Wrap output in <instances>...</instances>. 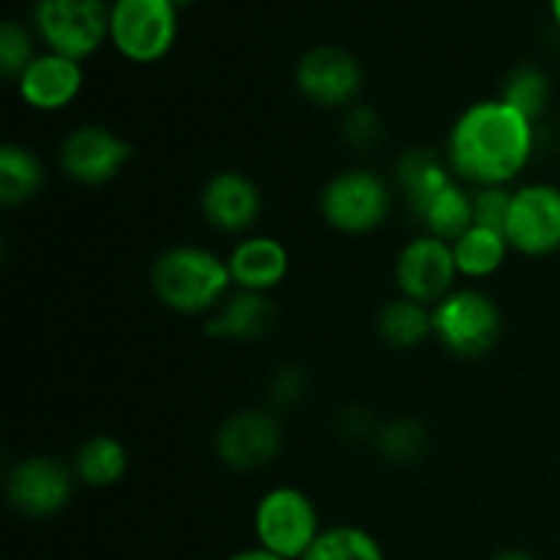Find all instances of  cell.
Segmentation results:
<instances>
[{
  "mask_svg": "<svg viewBox=\"0 0 560 560\" xmlns=\"http://www.w3.org/2000/svg\"><path fill=\"white\" fill-rule=\"evenodd\" d=\"M536 126L501 98L470 104L448 131L446 162L457 178L481 186H506L528 167Z\"/></svg>",
  "mask_w": 560,
  "mask_h": 560,
  "instance_id": "obj_1",
  "label": "cell"
},
{
  "mask_svg": "<svg viewBox=\"0 0 560 560\" xmlns=\"http://www.w3.org/2000/svg\"><path fill=\"white\" fill-rule=\"evenodd\" d=\"M230 279L228 260L202 246H173L153 260L151 288L167 310L200 315L224 299Z\"/></svg>",
  "mask_w": 560,
  "mask_h": 560,
  "instance_id": "obj_2",
  "label": "cell"
},
{
  "mask_svg": "<svg viewBox=\"0 0 560 560\" xmlns=\"http://www.w3.org/2000/svg\"><path fill=\"white\" fill-rule=\"evenodd\" d=\"M432 334L448 353L459 359H476L490 353L501 339V310L481 290H452L432 310Z\"/></svg>",
  "mask_w": 560,
  "mask_h": 560,
  "instance_id": "obj_3",
  "label": "cell"
},
{
  "mask_svg": "<svg viewBox=\"0 0 560 560\" xmlns=\"http://www.w3.org/2000/svg\"><path fill=\"white\" fill-rule=\"evenodd\" d=\"M257 547L288 560H301L315 545L320 530V517L306 492L295 487H273L257 501L255 509Z\"/></svg>",
  "mask_w": 560,
  "mask_h": 560,
  "instance_id": "obj_4",
  "label": "cell"
},
{
  "mask_svg": "<svg viewBox=\"0 0 560 560\" xmlns=\"http://www.w3.org/2000/svg\"><path fill=\"white\" fill-rule=\"evenodd\" d=\"M178 36L173 0H115L109 5V42L131 63H156Z\"/></svg>",
  "mask_w": 560,
  "mask_h": 560,
  "instance_id": "obj_5",
  "label": "cell"
},
{
  "mask_svg": "<svg viewBox=\"0 0 560 560\" xmlns=\"http://www.w3.org/2000/svg\"><path fill=\"white\" fill-rule=\"evenodd\" d=\"M33 25L49 52L82 63L109 38V5L104 0H36Z\"/></svg>",
  "mask_w": 560,
  "mask_h": 560,
  "instance_id": "obj_6",
  "label": "cell"
},
{
  "mask_svg": "<svg viewBox=\"0 0 560 560\" xmlns=\"http://www.w3.org/2000/svg\"><path fill=\"white\" fill-rule=\"evenodd\" d=\"M392 211V191L372 170L334 175L320 195V213L334 230L364 235L381 228Z\"/></svg>",
  "mask_w": 560,
  "mask_h": 560,
  "instance_id": "obj_7",
  "label": "cell"
},
{
  "mask_svg": "<svg viewBox=\"0 0 560 560\" xmlns=\"http://www.w3.org/2000/svg\"><path fill=\"white\" fill-rule=\"evenodd\" d=\"M509 246L520 255L547 257L560 249V189L552 184H528L512 191L506 219Z\"/></svg>",
  "mask_w": 560,
  "mask_h": 560,
  "instance_id": "obj_8",
  "label": "cell"
},
{
  "mask_svg": "<svg viewBox=\"0 0 560 560\" xmlns=\"http://www.w3.org/2000/svg\"><path fill=\"white\" fill-rule=\"evenodd\" d=\"M457 273L452 244L435 238V235H419L405 244L397 257V268H394L402 299L424 306L446 299Z\"/></svg>",
  "mask_w": 560,
  "mask_h": 560,
  "instance_id": "obj_9",
  "label": "cell"
},
{
  "mask_svg": "<svg viewBox=\"0 0 560 560\" xmlns=\"http://www.w3.org/2000/svg\"><path fill=\"white\" fill-rule=\"evenodd\" d=\"M135 156L131 142L104 126H80L60 142V170L85 186L109 184Z\"/></svg>",
  "mask_w": 560,
  "mask_h": 560,
  "instance_id": "obj_10",
  "label": "cell"
},
{
  "mask_svg": "<svg viewBox=\"0 0 560 560\" xmlns=\"http://www.w3.org/2000/svg\"><path fill=\"white\" fill-rule=\"evenodd\" d=\"M74 492V474L52 457H27L14 465L5 485L9 503L25 517H52L63 512Z\"/></svg>",
  "mask_w": 560,
  "mask_h": 560,
  "instance_id": "obj_11",
  "label": "cell"
},
{
  "mask_svg": "<svg viewBox=\"0 0 560 560\" xmlns=\"http://www.w3.org/2000/svg\"><path fill=\"white\" fill-rule=\"evenodd\" d=\"M284 432L271 413L244 410L219 427L217 457L233 470H260L279 457Z\"/></svg>",
  "mask_w": 560,
  "mask_h": 560,
  "instance_id": "obj_12",
  "label": "cell"
},
{
  "mask_svg": "<svg viewBox=\"0 0 560 560\" xmlns=\"http://www.w3.org/2000/svg\"><path fill=\"white\" fill-rule=\"evenodd\" d=\"M301 96L320 107H345L361 91V66L339 47H315L295 66Z\"/></svg>",
  "mask_w": 560,
  "mask_h": 560,
  "instance_id": "obj_13",
  "label": "cell"
},
{
  "mask_svg": "<svg viewBox=\"0 0 560 560\" xmlns=\"http://www.w3.org/2000/svg\"><path fill=\"white\" fill-rule=\"evenodd\" d=\"M202 217L222 233H244L262 211L260 189L244 173L224 170L206 184L200 195Z\"/></svg>",
  "mask_w": 560,
  "mask_h": 560,
  "instance_id": "obj_14",
  "label": "cell"
},
{
  "mask_svg": "<svg viewBox=\"0 0 560 560\" xmlns=\"http://www.w3.org/2000/svg\"><path fill=\"white\" fill-rule=\"evenodd\" d=\"M20 96L27 107L55 113L69 107L82 91V66L58 52H44L33 58V63L16 80Z\"/></svg>",
  "mask_w": 560,
  "mask_h": 560,
  "instance_id": "obj_15",
  "label": "cell"
},
{
  "mask_svg": "<svg viewBox=\"0 0 560 560\" xmlns=\"http://www.w3.org/2000/svg\"><path fill=\"white\" fill-rule=\"evenodd\" d=\"M228 268L230 279H233V284H238V290L271 293L288 277L290 255L282 241L271 238V235H255V238L241 241L230 252Z\"/></svg>",
  "mask_w": 560,
  "mask_h": 560,
  "instance_id": "obj_16",
  "label": "cell"
},
{
  "mask_svg": "<svg viewBox=\"0 0 560 560\" xmlns=\"http://www.w3.org/2000/svg\"><path fill=\"white\" fill-rule=\"evenodd\" d=\"M273 326H277V306L268 299V293L238 290V293L224 301L219 315L208 320L206 334L219 339L252 342V339L266 337Z\"/></svg>",
  "mask_w": 560,
  "mask_h": 560,
  "instance_id": "obj_17",
  "label": "cell"
},
{
  "mask_svg": "<svg viewBox=\"0 0 560 560\" xmlns=\"http://www.w3.org/2000/svg\"><path fill=\"white\" fill-rule=\"evenodd\" d=\"M452 167L443 164V159L438 156L432 148H410L399 156L397 162V180L399 189H402L405 202H408L410 217L419 219L421 211L427 208V202L438 195L446 184H452Z\"/></svg>",
  "mask_w": 560,
  "mask_h": 560,
  "instance_id": "obj_18",
  "label": "cell"
},
{
  "mask_svg": "<svg viewBox=\"0 0 560 560\" xmlns=\"http://www.w3.org/2000/svg\"><path fill=\"white\" fill-rule=\"evenodd\" d=\"M419 222L427 228V235L454 244L474 228V195H468L457 180H452L427 202Z\"/></svg>",
  "mask_w": 560,
  "mask_h": 560,
  "instance_id": "obj_19",
  "label": "cell"
},
{
  "mask_svg": "<svg viewBox=\"0 0 560 560\" xmlns=\"http://www.w3.org/2000/svg\"><path fill=\"white\" fill-rule=\"evenodd\" d=\"M129 470V452L118 438L93 435L77 448L74 476L88 487H113Z\"/></svg>",
  "mask_w": 560,
  "mask_h": 560,
  "instance_id": "obj_20",
  "label": "cell"
},
{
  "mask_svg": "<svg viewBox=\"0 0 560 560\" xmlns=\"http://www.w3.org/2000/svg\"><path fill=\"white\" fill-rule=\"evenodd\" d=\"M509 249L512 246H509L506 235L490 228H479V224H474L463 238L452 244L457 271L468 279L492 277L503 266Z\"/></svg>",
  "mask_w": 560,
  "mask_h": 560,
  "instance_id": "obj_21",
  "label": "cell"
},
{
  "mask_svg": "<svg viewBox=\"0 0 560 560\" xmlns=\"http://www.w3.org/2000/svg\"><path fill=\"white\" fill-rule=\"evenodd\" d=\"M377 334L394 350L419 348L432 334V312L410 299L388 301L377 315Z\"/></svg>",
  "mask_w": 560,
  "mask_h": 560,
  "instance_id": "obj_22",
  "label": "cell"
},
{
  "mask_svg": "<svg viewBox=\"0 0 560 560\" xmlns=\"http://www.w3.org/2000/svg\"><path fill=\"white\" fill-rule=\"evenodd\" d=\"M44 186V164L22 145L0 148V202L22 206Z\"/></svg>",
  "mask_w": 560,
  "mask_h": 560,
  "instance_id": "obj_23",
  "label": "cell"
},
{
  "mask_svg": "<svg viewBox=\"0 0 560 560\" xmlns=\"http://www.w3.org/2000/svg\"><path fill=\"white\" fill-rule=\"evenodd\" d=\"M550 98H552L550 77H547L541 69H536V66H528V63L509 71V77L501 85V102H506L509 107L523 113L534 126L539 124L541 115L547 113Z\"/></svg>",
  "mask_w": 560,
  "mask_h": 560,
  "instance_id": "obj_24",
  "label": "cell"
},
{
  "mask_svg": "<svg viewBox=\"0 0 560 560\" xmlns=\"http://www.w3.org/2000/svg\"><path fill=\"white\" fill-rule=\"evenodd\" d=\"M301 560H386L375 536L355 525H334L317 536Z\"/></svg>",
  "mask_w": 560,
  "mask_h": 560,
  "instance_id": "obj_25",
  "label": "cell"
},
{
  "mask_svg": "<svg viewBox=\"0 0 560 560\" xmlns=\"http://www.w3.org/2000/svg\"><path fill=\"white\" fill-rule=\"evenodd\" d=\"M427 446H430L427 430L413 419H397L377 432V448H381L383 457L397 465H408L421 459Z\"/></svg>",
  "mask_w": 560,
  "mask_h": 560,
  "instance_id": "obj_26",
  "label": "cell"
},
{
  "mask_svg": "<svg viewBox=\"0 0 560 560\" xmlns=\"http://www.w3.org/2000/svg\"><path fill=\"white\" fill-rule=\"evenodd\" d=\"M33 58L36 55H33V42L27 31H22L16 22H5L0 27V71L5 80H20Z\"/></svg>",
  "mask_w": 560,
  "mask_h": 560,
  "instance_id": "obj_27",
  "label": "cell"
},
{
  "mask_svg": "<svg viewBox=\"0 0 560 560\" xmlns=\"http://www.w3.org/2000/svg\"><path fill=\"white\" fill-rule=\"evenodd\" d=\"M512 206V191L506 186H481L474 191V224L503 233Z\"/></svg>",
  "mask_w": 560,
  "mask_h": 560,
  "instance_id": "obj_28",
  "label": "cell"
},
{
  "mask_svg": "<svg viewBox=\"0 0 560 560\" xmlns=\"http://www.w3.org/2000/svg\"><path fill=\"white\" fill-rule=\"evenodd\" d=\"M383 124L372 107H353L345 118V142L355 151H370L381 142Z\"/></svg>",
  "mask_w": 560,
  "mask_h": 560,
  "instance_id": "obj_29",
  "label": "cell"
},
{
  "mask_svg": "<svg viewBox=\"0 0 560 560\" xmlns=\"http://www.w3.org/2000/svg\"><path fill=\"white\" fill-rule=\"evenodd\" d=\"M306 386H310V381H306L301 366H282V370L277 372V377L271 381L273 405H277V408H290V405H295L299 399H304Z\"/></svg>",
  "mask_w": 560,
  "mask_h": 560,
  "instance_id": "obj_30",
  "label": "cell"
},
{
  "mask_svg": "<svg viewBox=\"0 0 560 560\" xmlns=\"http://www.w3.org/2000/svg\"><path fill=\"white\" fill-rule=\"evenodd\" d=\"M228 560H288V558L277 556V552L262 550V547H252V550H241V552H235V556H233V558H228Z\"/></svg>",
  "mask_w": 560,
  "mask_h": 560,
  "instance_id": "obj_31",
  "label": "cell"
},
{
  "mask_svg": "<svg viewBox=\"0 0 560 560\" xmlns=\"http://www.w3.org/2000/svg\"><path fill=\"white\" fill-rule=\"evenodd\" d=\"M492 560H534V556H528V552H523V550H506Z\"/></svg>",
  "mask_w": 560,
  "mask_h": 560,
  "instance_id": "obj_32",
  "label": "cell"
},
{
  "mask_svg": "<svg viewBox=\"0 0 560 560\" xmlns=\"http://www.w3.org/2000/svg\"><path fill=\"white\" fill-rule=\"evenodd\" d=\"M550 11H552V20L560 27V0H550Z\"/></svg>",
  "mask_w": 560,
  "mask_h": 560,
  "instance_id": "obj_33",
  "label": "cell"
},
{
  "mask_svg": "<svg viewBox=\"0 0 560 560\" xmlns=\"http://www.w3.org/2000/svg\"><path fill=\"white\" fill-rule=\"evenodd\" d=\"M175 5H184V3H191V0H173Z\"/></svg>",
  "mask_w": 560,
  "mask_h": 560,
  "instance_id": "obj_34",
  "label": "cell"
}]
</instances>
